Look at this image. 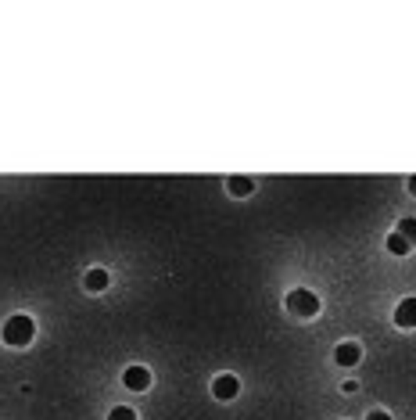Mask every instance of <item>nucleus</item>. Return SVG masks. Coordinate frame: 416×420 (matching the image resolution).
I'll list each match as a JSON object with an SVG mask.
<instances>
[{"instance_id":"nucleus-2","label":"nucleus","mask_w":416,"mask_h":420,"mask_svg":"<svg viewBox=\"0 0 416 420\" xmlns=\"http://www.w3.org/2000/svg\"><path fill=\"white\" fill-rule=\"evenodd\" d=\"M287 313H294V316H316L319 313V299L312 291H305V288H294L291 294H287Z\"/></svg>"},{"instance_id":"nucleus-9","label":"nucleus","mask_w":416,"mask_h":420,"mask_svg":"<svg viewBox=\"0 0 416 420\" xmlns=\"http://www.w3.org/2000/svg\"><path fill=\"white\" fill-rule=\"evenodd\" d=\"M384 244H388V252H391V255H409V241L402 237V233H391V237L384 241Z\"/></svg>"},{"instance_id":"nucleus-1","label":"nucleus","mask_w":416,"mask_h":420,"mask_svg":"<svg viewBox=\"0 0 416 420\" xmlns=\"http://www.w3.org/2000/svg\"><path fill=\"white\" fill-rule=\"evenodd\" d=\"M33 334H36V323H33V316H29V313L8 316V323H4V341H8V345L22 349V345L33 341Z\"/></svg>"},{"instance_id":"nucleus-5","label":"nucleus","mask_w":416,"mask_h":420,"mask_svg":"<svg viewBox=\"0 0 416 420\" xmlns=\"http://www.w3.org/2000/svg\"><path fill=\"white\" fill-rule=\"evenodd\" d=\"M334 360H338V366H356V363L362 360L359 341H341V345L334 349Z\"/></svg>"},{"instance_id":"nucleus-11","label":"nucleus","mask_w":416,"mask_h":420,"mask_svg":"<svg viewBox=\"0 0 416 420\" xmlns=\"http://www.w3.org/2000/svg\"><path fill=\"white\" fill-rule=\"evenodd\" d=\"M108 420H137V413L130 406H115V410L108 413Z\"/></svg>"},{"instance_id":"nucleus-10","label":"nucleus","mask_w":416,"mask_h":420,"mask_svg":"<svg viewBox=\"0 0 416 420\" xmlns=\"http://www.w3.org/2000/svg\"><path fill=\"white\" fill-rule=\"evenodd\" d=\"M395 233H402V237H406L409 244H416V220H413V215H406V220L398 223V230H395Z\"/></svg>"},{"instance_id":"nucleus-13","label":"nucleus","mask_w":416,"mask_h":420,"mask_svg":"<svg viewBox=\"0 0 416 420\" xmlns=\"http://www.w3.org/2000/svg\"><path fill=\"white\" fill-rule=\"evenodd\" d=\"M409 191L416 194V176H409Z\"/></svg>"},{"instance_id":"nucleus-6","label":"nucleus","mask_w":416,"mask_h":420,"mask_svg":"<svg viewBox=\"0 0 416 420\" xmlns=\"http://www.w3.org/2000/svg\"><path fill=\"white\" fill-rule=\"evenodd\" d=\"M395 323L398 327H416V299H402V302H398Z\"/></svg>"},{"instance_id":"nucleus-4","label":"nucleus","mask_w":416,"mask_h":420,"mask_svg":"<svg viewBox=\"0 0 416 420\" xmlns=\"http://www.w3.org/2000/svg\"><path fill=\"white\" fill-rule=\"evenodd\" d=\"M122 384L130 388V392H143V388H151V370L148 366H130L122 373Z\"/></svg>"},{"instance_id":"nucleus-3","label":"nucleus","mask_w":416,"mask_h":420,"mask_svg":"<svg viewBox=\"0 0 416 420\" xmlns=\"http://www.w3.org/2000/svg\"><path fill=\"white\" fill-rule=\"evenodd\" d=\"M237 392H241V381H237L233 373H222V377H216V381H212V395H216V399H222V402L237 399Z\"/></svg>"},{"instance_id":"nucleus-7","label":"nucleus","mask_w":416,"mask_h":420,"mask_svg":"<svg viewBox=\"0 0 416 420\" xmlns=\"http://www.w3.org/2000/svg\"><path fill=\"white\" fill-rule=\"evenodd\" d=\"M227 187H230V194H233V198H244V194H251V191H255V183H251L248 176H230V183H227Z\"/></svg>"},{"instance_id":"nucleus-12","label":"nucleus","mask_w":416,"mask_h":420,"mask_svg":"<svg viewBox=\"0 0 416 420\" xmlns=\"http://www.w3.org/2000/svg\"><path fill=\"white\" fill-rule=\"evenodd\" d=\"M370 420H391V417L384 413V410H377V413H370Z\"/></svg>"},{"instance_id":"nucleus-8","label":"nucleus","mask_w":416,"mask_h":420,"mask_svg":"<svg viewBox=\"0 0 416 420\" xmlns=\"http://www.w3.org/2000/svg\"><path fill=\"white\" fill-rule=\"evenodd\" d=\"M83 284H86V291H104L108 288V273L104 270H90Z\"/></svg>"}]
</instances>
